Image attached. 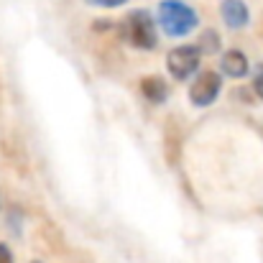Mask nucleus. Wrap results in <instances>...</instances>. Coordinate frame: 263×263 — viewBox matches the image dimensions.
I'll return each instance as SVG.
<instances>
[{"label":"nucleus","instance_id":"obj_12","mask_svg":"<svg viewBox=\"0 0 263 263\" xmlns=\"http://www.w3.org/2000/svg\"><path fill=\"white\" fill-rule=\"evenodd\" d=\"M33 263H39V261H33Z\"/></svg>","mask_w":263,"mask_h":263},{"label":"nucleus","instance_id":"obj_3","mask_svg":"<svg viewBox=\"0 0 263 263\" xmlns=\"http://www.w3.org/2000/svg\"><path fill=\"white\" fill-rule=\"evenodd\" d=\"M220 87H222L220 74H215V72H202V74L194 80L192 89H189V100H192V105H197V107H207V105H212V102L217 100V95H220Z\"/></svg>","mask_w":263,"mask_h":263},{"label":"nucleus","instance_id":"obj_11","mask_svg":"<svg viewBox=\"0 0 263 263\" xmlns=\"http://www.w3.org/2000/svg\"><path fill=\"white\" fill-rule=\"evenodd\" d=\"M0 263H13V253H10V248H8V246H3V243H0Z\"/></svg>","mask_w":263,"mask_h":263},{"label":"nucleus","instance_id":"obj_8","mask_svg":"<svg viewBox=\"0 0 263 263\" xmlns=\"http://www.w3.org/2000/svg\"><path fill=\"white\" fill-rule=\"evenodd\" d=\"M197 49H199V54H215L220 49V36L215 31H204L199 44H197Z\"/></svg>","mask_w":263,"mask_h":263},{"label":"nucleus","instance_id":"obj_9","mask_svg":"<svg viewBox=\"0 0 263 263\" xmlns=\"http://www.w3.org/2000/svg\"><path fill=\"white\" fill-rule=\"evenodd\" d=\"M253 89H256V95L263 100V64L256 67V74H253Z\"/></svg>","mask_w":263,"mask_h":263},{"label":"nucleus","instance_id":"obj_1","mask_svg":"<svg viewBox=\"0 0 263 263\" xmlns=\"http://www.w3.org/2000/svg\"><path fill=\"white\" fill-rule=\"evenodd\" d=\"M159 23L169 36H186L199 23V18L181 0H161L159 3Z\"/></svg>","mask_w":263,"mask_h":263},{"label":"nucleus","instance_id":"obj_5","mask_svg":"<svg viewBox=\"0 0 263 263\" xmlns=\"http://www.w3.org/2000/svg\"><path fill=\"white\" fill-rule=\"evenodd\" d=\"M222 21L230 26V28H243L248 21H251V13H248V5L243 0H222Z\"/></svg>","mask_w":263,"mask_h":263},{"label":"nucleus","instance_id":"obj_4","mask_svg":"<svg viewBox=\"0 0 263 263\" xmlns=\"http://www.w3.org/2000/svg\"><path fill=\"white\" fill-rule=\"evenodd\" d=\"M199 67V49L197 46H179L169 54V72L174 80H186Z\"/></svg>","mask_w":263,"mask_h":263},{"label":"nucleus","instance_id":"obj_2","mask_svg":"<svg viewBox=\"0 0 263 263\" xmlns=\"http://www.w3.org/2000/svg\"><path fill=\"white\" fill-rule=\"evenodd\" d=\"M123 39L136 49H156V26L146 10H130L123 21Z\"/></svg>","mask_w":263,"mask_h":263},{"label":"nucleus","instance_id":"obj_6","mask_svg":"<svg viewBox=\"0 0 263 263\" xmlns=\"http://www.w3.org/2000/svg\"><path fill=\"white\" fill-rule=\"evenodd\" d=\"M222 72L228 74V77H235V80H240V77H246L248 74V59H246V54L243 51H238V49H233V51H228L225 57H222Z\"/></svg>","mask_w":263,"mask_h":263},{"label":"nucleus","instance_id":"obj_10","mask_svg":"<svg viewBox=\"0 0 263 263\" xmlns=\"http://www.w3.org/2000/svg\"><path fill=\"white\" fill-rule=\"evenodd\" d=\"M92 5H100V8H118V5H123V3H128V0H89Z\"/></svg>","mask_w":263,"mask_h":263},{"label":"nucleus","instance_id":"obj_7","mask_svg":"<svg viewBox=\"0 0 263 263\" xmlns=\"http://www.w3.org/2000/svg\"><path fill=\"white\" fill-rule=\"evenodd\" d=\"M141 89H143V95H146L151 102H164V100L169 97V85H166L161 77H146V80L141 82Z\"/></svg>","mask_w":263,"mask_h":263}]
</instances>
